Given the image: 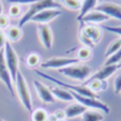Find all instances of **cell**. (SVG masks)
<instances>
[{
	"mask_svg": "<svg viewBox=\"0 0 121 121\" xmlns=\"http://www.w3.org/2000/svg\"><path fill=\"white\" fill-rule=\"evenodd\" d=\"M60 6H62V4H60L59 2L54 1V0H38L37 2L30 5L29 10L21 17L20 21L18 23V27L19 28L23 27L28 21L31 20L32 17L35 16L36 14H38L42 11L47 10V9H56V10H60Z\"/></svg>",
	"mask_w": 121,
	"mask_h": 121,
	"instance_id": "6da1fadb",
	"label": "cell"
},
{
	"mask_svg": "<svg viewBox=\"0 0 121 121\" xmlns=\"http://www.w3.org/2000/svg\"><path fill=\"white\" fill-rule=\"evenodd\" d=\"M35 72L37 73L39 77L49 80V81L53 82V83H55L56 85H59V86H62L63 88H65V89H67V90L74 91V92H77V94L81 95V96L87 97V98L99 99L98 95L95 94V92H92L91 90L87 87V86H84V85H71V84H68V83H65V82H63V81H60V80L55 79V78L51 77V75L47 74V73H45V72H42V71H39V70H35Z\"/></svg>",
	"mask_w": 121,
	"mask_h": 121,
	"instance_id": "7a4b0ae2",
	"label": "cell"
},
{
	"mask_svg": "<svg viewBox=\"0 0 121 121\" xmlns=\"http://www.w3.org/2000/svg\"><path fill=\"white\" fill-rule=\"evenodd\" d=\"M15 84V88L17 90V95L19 97V100H20L21 104L23 105L26 109L28 112H31L32 113V99H31V94H30L29 90V86L27 84L25 77L22 75V73L20 71H18L16 75V81L14 82Z\"/></svg>",
	"mask_w": 121,
	"mask_h": 121,
	"instance_id": "3957f363",
	"label": "cell"
},
{
	"mask_svg": "<svg viewBox=\"0 0 121 121\" xmlns=\"http://www.w3.org/2000/svg\"><path fill=\"white\" fill-rule=\"evenodd\" d=\"M63 75L77 81H86L91 75V69L86 65H70L59 70Z\"/></svg>",
	"mask_w": 121,
	"mask_h": 121,
	"instance_id": "277c9868",
	"label": "cell"
},
{
	"mask_svg": "<svg viewBox=\"0 0 121 121\" xmlns=\"http://www.w3.org/2000/svg\"><path fill=\"white\" fill-rule=\"evenodd\" d=\"M4 59H5V63L6 66H8V69L10 71L11 78H12V81L14 83L16 81V75L18 73V65H19V59L18 55H17L16 51L14 50V48L12 47L10 42L6 40L5 45H4Z\"/></svg>",
	"mask_w": 121,
	"mask_h": 121,
	"instance_id": "5b68a950",
	"label": "cell"
},
{
	"mask_svg": "<svg viewBox=\"0 0 121 121\" xmlns=\"http://www.w3.org/2000/svg\"><path fill=\"white\" fill-rule=\"evenodd\" d=\"M79 63V60L75 57H52L40 64V67L44 69H60L65 68L70 65H74Z\"/></svg>",
	"mask_w": 121,
	"mask_h": 121,
	"instance_id": "8992f818",
	"label": "cell"
},
{
	"mask_svg": "<svg viewBox=\"0 0 121 121\" xmlns=\"http://www.w3.org/2000/svg\"><path fill=\"white\" fill-rule=\"evenodd\" d=\"M0 81L3 82V84L6 86L10 94L14 97L15 91H14V86H13V81L12 78H11L10 71L8 69V66H6L3 50H0Z\"/></svg>",
	"mask_w": 121,
	"mask_h": 121,
	"instance_id": "52a82bcc",
	"label": "cell"
},
{
	"mask_svg": "<svg viewBox=\"0 0 121 121\" xmlns=\"http://www.w3.org/2000/svg\"><path fill=\"white\" fill-rule=\"evenodd\" d=\"M62 14L60 10H56V9H47L42 12H39L38 14H36L35 16H33L31 18V21L37 22L38 25H47L49 21L53 20L54 18L59 17Z\"/></svg>",
	"mask_w": 121,
	"mask_h": 121,
	"instance_id": "ba28073f",
	"label": "cell"
},
{
	"mask_svg": "<svg viewBox=\"0 0 121 121\" xmlns=\"http://www.w3.org/2000/svg\"><path fill=\"white\" fill-rule=\"evenodd\" d=\"M95 10L103 13L108 17H113V18L121 20V6L116 3H112V2L101 3L97 5Z\"/></svg>",
	"mask_w": 121,
	"mask_h": 121,
	"instance_id": "9c48e42d",
	"label": "cell"
},
{
	"mask_svg": "<svg viewBox=\"0 0 121 121\" xmlns=\"http://www.w3.org/2000/svg\"><path fill=\"white\" fill-rule=\"evenodd\" d=\"M81 31L94 43L97 45L102 38V29L98 27L97 25H90V23H85L81 26Z\"/></svg>",
	"mask_w": 121,
	"mask_h": 121,
	"instance_id": "30bf717a",
	"label": "cell"
},
{
	"mask_svg": "<svg viewBox=\"0 0 121 121\" xmlns=\"http://www.w3.org/2000/svg\"><path fill=\"white\" fill-rule=\"evenodd\" d=\"M33 85L35 87V90L37 92L39 99L44 103H53L55 101V98L53 97L50 88L47 87L45 84H43L42 82L35 80V81H33Z\"/></svg>",
	"mask_w": 121,
	"mask_h": 121,
	"instance_id": "8fae6325",
	"label": "cell"
},
{
	"mask_svg": "<svg viewBox=\"0 0 121 121\" xmlns=\"http://www.w3.org/2000/svg\"><path fill=\"white\" fill-rule=\"evenodd\" d=\"M38 35H39V39L42 42L43 46L46 49L52 48V43H53V35L51 28L48 25H38Z\"/></svg>",
	"mask_w": 121,
	"mask_h": 121,
	"instance_id": "7c38bea8",
	"label": "cell"
},
{
	"mask_svg": "<svg viewBox=\"0 0 121 121\" xmlns=\"http://www.w3.org/2000/svg\"><path fill=\"white\" fill-rule=\"evenodd\" d=\"M109 19L108 16H106L105 14L99 12V11H90L89 13L85 15L83 18L80 20V23L81 26L85 25V23H90V25H97V23H101L104 22V21H107Z\"/></svg>",
	"mask_w": 121,
	"mask_h": 121,
	"instance_id": "4fadbf2b",
	"label": "cell"
},
{
	"mask_svg": "<svg viewBox=\"0 0 121 121\" xmlns=\"http://www.w3.org/2000/svg\"><path fill=\"white\" fill-rule=\"evenodd\" d=\"M118 70L117 64L116 65H105L103 68H101L96 73L91 74L86 81H92V80H100V81H106L108 78H111L116 71ZM85 81V82H86Z\"/></svg>",
	"mask_w": 121,
	"mask_h": 121,
	"instance_id": "5bb4252c",
	"label": "cell"
},
{
	"mask_svg": "<svg viewBox=\"0 0 121 121\" xmlns=\"http://www.w3.org/2000/svg\"><path fill=\"white\" fill-rule=\"evenodd\" d=\"M86 109H87V107H85L84 105L80 104V103H78V102L69 104L68 106L64 109L65 115H66V119H72V118L82 116Z\"/></svg>",
	"mask_w": 121,
	"mask_h": 121,
	"instance_id": "9a60e30c",
	"label": "cell"
},
{
	"mask_svg": "<svg viewBox=\"0 0 121 121\" xmlns=\"http://www.w3.org/2000/svg\"><path fill=\"white\" fill-rule=\"evenodd\" d=\"M81 119L82 121H103L104 115L102 112L98 111V109L87 108L81 116Z\"/></svg>",
	"mask_w": 121,
	"mask_h": 121,
	"instance_id": "2e32d148",
	"label": "cell"
},
{
	"mask_svg": "<svg viewBox=\"0 0 121 121\" xmlns=\"http://www.w3.org/2000/svg\"><path fill=\"white\" fill-rule=\"evenodd\" d=\"M51 92H52L53 97L56 99H59L60 101H64V102H71L73 100L72 96H71L70 91L65 88H60V87H52L50 88Z\"/></svg>",
	"mask_w": 121,
	"mask_h": 121,
	"instance_id": "e0dca14e",
	"label": "cell"
},
{
	"mask_svg": "<svg viewBox=\"0 0 121 121\" xmlns=\"http://www.w3.org/2000/svg\"><path fill=\"white\" fill-rule=\"evenodd\" d=\"M5 37L8 42H18L21 38V35H22V31H21V28L19 27H15V26H12V27H8L5 29Z\"/></svg>",
	"mask_w": 121,
	"mask_h": 121,
	"instance_id": "ac0fdd59",
	"label": "cell"
},
{
	"mask_svg": "<svg viewBox=\"0 0 121 121\" xmlns=\"http://www.w3.org/2000/svg\"><path fill=\"white\" fill-rule=\"evenodd\" d=\"M97 4H98V0H83L82 8L80 10V15L77 17V19L80 21L87 13H89L90 11H94L96 9Z\"/></svg>",
	"mask_w": 121,
	"mask_h": 121,
	"instance_id": "d6986e66",
	"label": "cell"
},
{
	"mask_svg": "<svg viewBox=\"0 0 121 121\" xmlns=\"http://www.w3.org/2000/svg\"><path fill=\"white\" fill-rule=\"evenodd\" d=\"M84 86H87L92 92L97 94L98 91H102L107 88V81H100V80H92V81H86Z\"/></svg>",
	"mask_w": 121,
	"mask_h": 121,
	"instance_id": "ffe728a7",
	"label": "cell"
},
{
	"mask_svg": "<svg viewBox=\"0 0 121 121\" xmlns=\"http://www.w3.org/2000/svg\"><path fill=\"white\" fill-rule=\"evenodd\" d=\"M91 56H92V49L85 46H82L77 50L75 59L79 60V62H85V60L91 59Z\"/></svg>",
	"mask_w": 121,
	"mask_h": 121,
	"instance_id": "44dd1931",
	"label": "cell"
},
{
	"mask_svg": "<svg viewBox=\"0 0 121 121\" xmlns=\"http://www.w3.org/2000/svg\"><path fill=\"white\" fill-rule=\"evenodd\" d=\"M49 114L44 108H36L32 111L31 113V120L32 121H48Z\"/></svg>",
	"mask_w": 121,
	"mask_h": 121,
	"instance_id": "7402d4cb",
	"label": "cell"
},
{
	"mask_svg": "<svg viewBox=\"0 0 121 121\" xmlns=\"http://www.w3.org/2000/svg\"><path fill=\"white\" fill-rule=\"evenodd\" d=\"M120 49H121V37L117 38L116 40L112 42L111 44L108 45L106 51H105V57L108 59L109 56H112V55L115 54L116 52H118Z\"/></svg>",
	"mask_w": 121,
	"mask_h": 121,
	"instance_id": "603a6c76",
	"label": "cell"
},
{
	"mask_svg": "<svg viewBox=\"0 0 121 121\" xmlns=\"http://www.w3.org/2000/svg\"><path fill=\"white\" fill-rule=\"evenodd\" d=\"M26 63H27L28 67L35 68V67L39 66L42 64V60H40L39 54H37V53H30L26 59Z\"/></svg>",
	"mask_w": 121,
	"mask_h": 121,
	"instance_id": "cb8c5ba5",
	"label": "cell"
},
{
	"mask_svg": "<svg viewBox=\"0 0 121 121\" xmlns=\"http://www.w3.org/2000/svg\"><path fill=\"white\" fill-rule=\"evenodd\" d=\"M60 2L65 8L69 9V10H72V11L81 10V8H82L81 0H60Z\"/></svg>",
	"mask_w": 121,
	"mask_h": 121,
	"instance_id": "d4e9b609",
	"label": "cell"
},
{
	"mask_svg": "<svg viewBox=\"0 0 121 121\" xmlns=\"http://www.w3.org/2000/svg\"><path fill=\"white\" fill-rule=\"evenodd\" d=\"M21 14H22L21 5H18V4H12V5L9 8V16L12 17V18H17V17H19Z\"/></svg>",
	"mask_w": 121,
	"mask_h": 121,
	"instance_id": "484cf974",
	"label": "cell"
},
{
	"mask_svg": "<svg viewBox=\"0 0 121 121\" xmlns=\"http://www.w3.org/2000/svg\"><path fill=\"white\" fill-rule=\"evenodd\" d=\"M79 39H80V42L83 44V46L88 47V48H90V49H94L95 46H96V45H95L94 43H92L91 40H90L89 38H88L87 36L81 31V30H80V33H79Z\"/></svg>",
	"mask_w": 121,
	"mask_h": 121,
	"instance_id": "4316f807",
	"label": "cell"
},
{
	"mask_svg": "<svg viewBox=\"0 0 121 121\" xmlns=\"http://www.w3.org/2000/svg\"><path fill=\"white\" fill-rule=\"evenodd\" d=\"M119 62H121V49L118 52H116L115 54H113L112 56H109L105 62V65H116Z\"/></svg>",
	"mask_w": 121,
	"mask_h": 121,
	"instance_id": "83f0119b",
	"label": "cell"
},
{
	"mask_svg": "<svg viewBox=\"0 0 121 121\" xmlns=\"http://www.w3.org/2000/svg\"><path fill=\"white\" fill-rule=\"evenodd\" d=\"M114 91H115L116 95L121 94V73L115 78V81H114Z\"/></svg>",
	"mask_w": 121,
	"mask_h": 121,
	"instance_id": "f1b7e54d",
	"label": "cell"
},
{
	"mask_svg": "<svg viewBox=\"0 0 121 121\" xmlns=\"http://www.w3.org/2000/svg\"><path fill=\"white\" fill-rule=\"evenodd\" d=\"M10 25V18L5 15H0V30L6 29Z\"/></svg>",
	"mask_w": 121,
	"mask_h": 121,
	"instance_id": "f546056e",
	"label": "cell"
},
{
	"mask_svg": "<svg viewBox=\"0 0 121 121\" xmlns=\"http://www.w3.org/2000/svg\"><path fill=\"white\" fill-rule=\"evenodd\" d=\"M38 0H8V2L12 4H18V5H22V4H33L37 2Z\"/></svg>",
	"mask_w": 121,
	"mask_h": 121,
	"instance_id": "4dcf8cb0",
	"label": "cell"
},
{
	"mask_svg": "<svg viewBox=\"0 0 121 121\" xmlns=\"http://www.w3.org/2000/svg\"><path fill=\"white\" fill-rule=\"evenodd\" d=\"M103 29L106 30V31H108V32H112V33L117 34V35H120V37H121V26H119V27H111V26H104V27H103Z\"/></svg>",
	"mask_w": 121,
	"mask_h": 121,
	"instance_id": "1f68e13d",
	"label": "cell"
},
{
	"mask_svg": "<svg viewBox=\"0 0 121 121\" xmlns=\"http://www.w3.org/2000/svg\"><path fill=\"white\" fill-rule=\"evenodd\" d=\"M54 116L56 117L57 120H62V119H66V115H65V111L64 109H56L54 112Z\"/></svg>",
	"mask_w": 121,
	"mask_h": 121,
	"instance_id": "d6a6232c",
	"label": "cell"
},
{
	"mask_svg": "<svg viewBox=\"0 0 121 121\" xmlns=\"http://www.w3.org/2000/svg\"><path fill=\"white\" fill-rule=\"evenodd\" d=\"M5 43H6L5 34H4V32L2 30H0V50H3Z\"/></svg>",
	"mask_w": 121,
	"mask_h": 121,
	"instance_id": "836d02e7",
	"label": "cell"
},
{
	"mask_svg": "<svg viewBox=\"0 0 121 121\" xmlns=\"http://www.w3.org/2000/svg\"><path fill=\"white\" fill-rule=\"evenodd\" d=\"M48 121H57L56 117L54 116V114H50V115L48 116Z\"/></svg>",
	"mask_w": 121,
	"mask_h": 121,
	"instance_id": "e575fe53",
	"label": "cell"
},
{
	"mask_svg": "<svg viewBox=\"0 0 121 121\" xmlns=\"http://www.w3.org/2000/svg\"><path fill=\"white\" fill-rule=\"evenodd\" d=\"M2 12H3V5H2V2L0 0V15H2Z\"/></svg>",
	"mask_w": 121,
	"mask_h": 121,
	"instance_id": "d590c367",
	"label": "cell"
},
{
	"mask_svg": "<svg viewBox=\"0 0 121 121\" xmlns=\"http://www.w3.org/2000/svg\"><path fill=\"white\" fill-rule=\"evenodd\" d=\"M117 67H118V69H120V68H121V62H119V63L117 64Z\"/></svg>",
	"mask_w": 121,
	"mask_h": 121,
	"instance_id": "8d00e7d4",
	"label": "cell"
},
{
	"mask_svg": "<svg viewBox=\"0 0 121 121\" xmlns=\"http://www.w3.org/2000/svg\"><path fill=\"white\" fill-rule=\"evenodd\" d=\"M57 121H68L67 119H62V120H57Z\"/></svg>",
	"mask_w": 121,
	"mask_h": 121,
	"instance_id": "74e56055",
	"label": "cell"
},
{
	"mask_svg": "<svg viewBox=\"0 0 121 121\" xmlns=\"http://www.w3.org/2000/svg\"><path fill=\"white\" fill-rule=\"evenodd\" d=\"M103 1V0H98V2H102Z\"/></svg>",
	"mask_w": 121,
	"mask_h": 121,
	"instance_id": "f35d334b",
	"label": "cell"
},
{
	"mask_svg": "<svg viewBox=\"0 0 121 121\" xmlns=\"http://www.w3.org/2000/svg\"><path fill=\"white\" fill-rule=\"evenodd\" d=\"M0 121H4V120L3 119H0Z\"/></svg>",
	"mask_w": 121,
	"mask_h": 121,
	"instance_id": "ab89813d",
	"label": "cell"
},
{
	"mask_svg": "<svg viewBox=\"0 0 121 121\" xmlns=\"http://www.w3.org/2000/svg\"><path fill=\"white\" fill-rule=\"evenodd\" d=\"M81 1H82V0H81Z\"/></svg>",
	"mask_w": 121,
	"mask_h": 121,
	"instance_id": "60d3db41",
	"label": "cell"
}]
</instances>
